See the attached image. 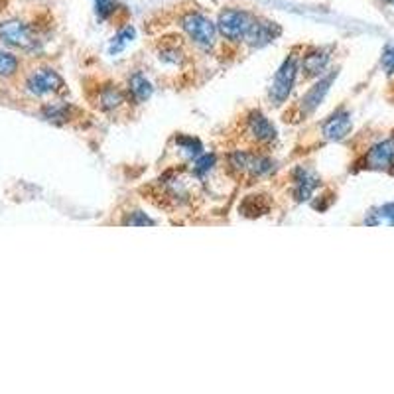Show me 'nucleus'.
Segmentation results:
<instances>
[{
	"label": "nucleus",
	"instance_id": "nucleus-1",
	"mask_svg": "<svg viewBox=\"0 0 394 394\" xmlns=\"http://www.w3.org/2000/svg\"><path fill=\"white\" fill-rule=\"evenodd\" d=\"M274 172V160L262 152L250 150H235L227 156V174L235 179H243L246 184L260 179Z\"/></svg>",
	"mask_w": 394,
	"mask_h": 394
},
{
	"label": "nucleus",
	"instance_id": "nucleus-2",
	"mask_svg": "<svg viewBox=\"0 0 394 394\" xmlns=\"http://www.w3.org/2000/svg\"><path fill=\"white\" fill-rule=\"evenodd\" d=\"M298 73H300V56H298V48H296L294 51L282 61V65L278 68L274 81H272V85H270L268 97H270V101L274 103L276 107L284 105L286 101H288V97H290V93H292V89H294L296 85Z\"/></svg>",
	"mask_w": 394,
	"mask_h": 394
},
{
	"label": "nucleus",
	"instance_id": "nucleus-3",
	"mask_svg": "<svg viewBox=\"0 0 394 394\" xmlns=\"http://www.w3.org/2000/svg\"><path fill=\"white\" fill-rule=\"evenodd\" d=\"M253 20L255 16L246 10L227 8L217 18V32L229 42L239 44V42H245L246 32L250 28Z\"/></svg>",
	"mask_w": 394,
	"mask_h": 394
},
{
	"label": "nucleus",
	"instance_id": "nucleus-4",
	"mask_svg": "<svg viewBox=\"0 0 394 394\" xmlns=\"http://www.w3.org/2000/svg\"><path fill=\"white\" fill-rule=\"evenodd\" d=\"M243 132L256 146H270V144H274L276 138H278L276 127L268 120L265 113L258 110V108H253L245 115Z\"/></svg>",
	"mask_w": 394,
	"mask_h": 394
},
{
	"label": "nucleus",
	"instance_id": "nucleus-5",
	"mask_svg": "<svg viewBox=\"0 0 394 394\" xmlns=\"http://www.w3.org/2000/svg\"><path fill=\"white\" fill-rule=\"evenodd\" d=\"M182 28L186 32L189 39L201 46V48H211L217 39V24L211 18H207L201 12H187L182 18Z\"/></svg>",
	"mask_w": 394,
	"mask_h": 394
},
{
	"label": "nucleus",
	"instance_id": "nucleus-6",
	"mask_svg": "<svg viewBox=\"0 0 394 394\" xmlns=\"http://www.w3.org/2000/svg\"><path fill=\"white\" fill-rule=\"evenodd\" d=\"M26 89L36 97H46V95H56L65 91V81L61 79L58 71L49 68L36 69L26 81Z\"/></svg>",
	"mask_w": 394,
	"mask_h": 394
},
{
	"label": "nucleus",
	"instance_id": "nucleus-7",
	"mask_svg": "<svg viewBox=\"0 0 394 394\" xmlns=\"http://www.w3.org/2000/svg\"><path fill=\"white\" fill-rule=\"evenodd\" d=\"M0 39L6 46L20 49H32L36 46V39L32 36V30L24 22H20V20H6V22H2L0 24Z\"/></svg>",
	"mask_w": 394,
	"mask_h": 394
},
{
	"label": "nucleus",
	"instance_id": "nucleus-8",
	"mask_svg": "<svg viewBox=\"0 0 394 394\" xmlns=\"http://www.w3.org/2000/svg\"><path fill=\"white\" fill-rule=\"evenodd\" d=\"M337 77V71H331L329 75H325V77L317 79V83H315L314 87L307 89V93H305L304 97L298 101V115L300 118L307 117V115H312L315 108L322 105V101L325 99L327 95V91L331 87V83H333V79Z\"/></svg>",
	"mask_w": 394,
	"mask_h": 394
},
{
	"label": "nucleus",
	"instance_id": "nucleus-9",
	"mask_svg": "<svg viewBox=\"0 0 394 394\" xmlns=\"http://www.w3.org/2000/svg\"><path fill=\"white\" fill-rule=\"evenodd\" d=\"M282 34L280 26L276 22H270V20L265 18H255L250 28L246 32L245 42L250 46V48H265L268 44H272L278 36Z\"/></svg>",
	"mask_w": 394,
	"mask_h": 394
},
{
	"label": "nucleus",
	"instance_id": "nucleus-10",
	"mask_svg": "<svg viewBox=\"0 0 394 394\" xmlns=\"http://www.w3.org/2000/svg\"><path fill=\"white\" fill-rule=\"evenodd\" d=\"M363 166L367 170L386 172L394 166V136L386 138L383 142L374 144L363 160Z\"/></svg>",
	"mask_w": 394,
	"mask_h": 394
},
{
	"label": "nucleus",
	"instance_id": "nucleus-11",
	"mask_svg": "<svg viewBox=\"0 0 394 394\" xmlns=\"http://www.w3.org/2000/svg\"><path fill=\"white\" fill-rule=\"evenodd\" d=\"M329 49L325 48H310L305 51L302 59H300V73L304 75V79H319L322 73L329 63Z\"/></svg>",
	"mask_w": 394,
	"mask_h": 394
},
{
	"label": "nucleus",
	"instance_id": "nucleus-12",
	"mask_svg": "<svg viewBox=\"0 0 394 394\" xmlns=\"http://www.w3.org/2000/svg\"><path fill=\"white\" fill-rule=\"evenodd\" d=\"M292 182H294V187H292V196L298 203H302V201H307V199H312L315 193V189L319 187L322 184V179L319 176L315 174L314 170H307V167H298L294 172V176H292Z\"/></svg>",
	"mask_w": 394,
	"mask_h": 394
},
{
	"label": "nucleus",
	"instance_id": "nucleus-13",
	"mask_svg": "<svg viewBox=\"0 0 394 394\" xmlns=\"http://www.w3.org/2000/svg\"><path fill=\"white\" fill-rule=\"evenodd\" d=\"M351 127H353L351 115L345 108H339V110H335L333 115L322 125V134L329 142H339V140H343L351 132Z\"/></svg>",
	"mask_w": 394,
	"mask_h": 394
},
{
	"label": "nucleus",
	"instance_id": "nucleus-14",
	"mask_svg": "<svg viewBox=\"0 0 394 394\" xmlns=\"http://www.w3.org/2000/svg\"><path fill=\"white\" fill-rule=\"evenodd\" d=\"M127 103V95L113 83H103L101 87H97V95H95V105L101 108L103 113H113L118 110Z\"/></svg>",
	"mask_w": 394,
	"mask_h": 394
},
{
	"label": "nucleus",
	"instance_id": "nucleus-15",
	"mask_svg": "<svg viewBox=\"0 0 394 394\" xmlns=\"http://www.w3.org/2000/svg\"><path fill=\"white\" fill-rule=\"evenodd\" d=\"M272 207V201L270 197L262 196V193H255V196H246L241 205H239V211L241 215L248 217V219H256V217L266 215Z\"/></svg>",
	"mask_w": 394,
	"mask_h": 394
},
{
	"label": "nucleus",
	"instance_id": "nucleus-16",
	"mask_svg": "<svg viewBox=\"0 0 394 394\" xmlns=\"http://www.w3.org/2000/svg\"><path fill=\"white\" fill-rule=\"evenodd\" d=\"M128 95L134 99L136 103H146L148 99L152 97V93H154V87H152V83L148 81L146 75L144 73H140V71H134L130 77H128Z\"/></svg>",
	"mask_w": 394,
	"mask_h": 394
},
{
	"label": "nucleus",
	"instance_id": "nucleus-17",
	"mask_svg": "<svg viewBox=\"0 0 394 394\" xmlns=\"http://www.w3.org/2000/svg\"><path fill=\"white\" fill-rule=\"evenodd\" d=\"M158 58L166 65H174V68H182L186 63V51L179 48L177 44H166L158 49Z\"/></svg>",
	"mask_w": 394,
	"mask_h": 394
},
{
	"label": "nucleus",
	"instance_id": "nucleus-18",
	"mask_svg": "<svg viewBox=\"0 0 394 394\" xmlns=\"http://www.w3.org/2000/svg\"><path fill=\"white\" fill-rule=\"evenodd\" d=\"M73 110H75V108L69 107L65 103H51L48 107H44V117H46V120H49V122H58V125H61V122L71 120V113H73Z\"/></svg>",
	"mask_w": 394,
	"mask_h": 394
},
{
	"label": "nucleus",
	"instance_id": "nucleus-19",
	"mask_svg": "<svg viewBox=\"0 0 394 394\" xmlns=\"http://www.w3.org/2000/svg\"><path fill=\"white\" fill-rule=\"evenodd\" d=\"M134 38H136V30L132 28V26L122 28L117 36L113 38V44H110V48H108V53H118V51H122Z\"/></svg>",
	"mask_w": 394,
	"mask_h": 394
},
{
	"label": "nucleus",
	"instance_id": "nucleus-20",
	"mask_svg": "<svg viewBox=\"0 0 394 394\" xmlns=\"http://www.w3.org/2000/svg\"><path fill=\"white\" fill-rule=\"evenodd\" d=\"M367 225H381V223H388L394 225V203H386L381 209H376L371 213V217L364 221Z\"/></svg>",
	"mask_w": 394,
	"mask_h": 394
},
{
	"label": "nucleus",
	"instance_id": "nucleus-21",
	"mask_svg": "<svg viewBox=\"0 0 394 394\" xmlns=\"http://www.w3.org/2000/svg\"><path fill=\"white\" fill-rule=\"evenodd\" d=\"M20 61L8 51H0V77H12L18 71Z\"/></svg>",
	"mask_w": 394,
	"mask_h": 394
},
{
	"label": "nucleus",
	"instance_id": "nucleus-22",
	"mask_svg": "<svg viewBox=\"0 0 394 394\" xmlns=\"http://www.w3.org/2000/svg\"><path fill=\"white\" fill-rule=\"evenodd\" d=\"M176 142H177V146L182 148V152H184V154H187L189 158L201 156V142H199L197 138L177 136Z\"/></svg>",
	"mask_w": 394,
	"mask_h": 394
},
{
	"label": "nucleus",
	"instance_id": "nucleus-23",
	"mask_svg": "<svg viewBox=\"0 0 394 394\" xmlns=\"http://www.w3.org/2000/svg\"><path fill=\"white\" fill-rule=\"evenodd\" d=\"M122 225L127 227H146V225H156L146 213H142V211H132V213H128L125 219H122Z\"/></svg>",
	"mask_w": 394,
	"mask_h": 394
},
{
	"label": "nucleus",
	"instance_id": "nucleus-24",
	"mask_svg": "<svg viewBox=\"0 0 394 394\" xmlns=\"http://www.w3.org/2000/svg\"><path fill=\"white\" fill-rule=\"evenodd\" d=\"M215 160L217 158L213 156V154H201L199 158H196V162H193V174H196V176L207 174L211 167L215 166Z\"/></svg>",
	"mask_w": 394,
	"mask_h": 394
},
{
	"label": "nucleus",
	"instance_id": "nucleus-25",
	"mask_svg": "<svg viewBox=\"0 0 394 394\" xmlns=\"http://www.w3.org/2000/svg\"><path fill=\"white\" fill-rule=\"evenodd\" d=\"M95 8H97L99 18L107 20L115 12V2L113 0H95Z\"/></svg>",
	"mask_w": 394,
	"mask_h": 394
},
{
	"label": "nucleus",
	"instance_id": "nucleus-26",
	"mask_svg": "<svg viewBox=\"0 0 394 394\" xmlns=\"http://www.w3.org/2000/svg\"><path fill=\"white\" fill-rule=\"evenodd\" d=\"M381 63H383L384 71H386L388 75H393L394 73V48H390V46H386V48H384Z\"/></svg>",
	"mask_w": 394,
	"mask_h": 394
},
{
	"label": "nucleus",
	"instance_id": "nucleus-27",
	"mask_svg": "<svg viewBox=\"0 0 394 394\" xmlns=\"http://www.w3.org/2000/svg\"><path fill=\"white\" fill-rule=\"evenodd\" d=\"M386 2H388V4H394V0H386Z\"/></svg>",
	"mask_w": 394,
	"mask_h": 394
}]
</instances>
